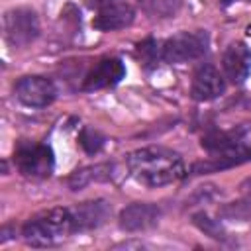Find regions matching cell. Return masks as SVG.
<instances>
[{
	"label": "cell",
	"mask_w": 251,
	"mask_h": 251,
	"mask_svg": "<svg viewBox=\"0 0 251 251\" xmlns=\"http://www.w3.org/2000/svg\"><path fill=\"white\" fill-rule=\"evenodd\" d=\"M126 165L129 175L149 188L176 182L186 173L182 157L176 151L161 145H149L131 151L126 157Z\"/></svg>",
	"instance_id": "obj_1"
},
{
	"label": "cell",
	"mask_w": 251,
	"mask_h": 251,
	"mask_svg": "<svg viewBox=\"0 0 251 251\" xmlns=\"http://www.w3.org/2000/svg\"><path fill=\"white\" fill-rule=\"evenodd\" d=\"M202 147L208 151L210 161L196 163L192 167L194 175L214 173L218 169L247 163L251 161V129L233 127L227 131H210L202 137Z\"/></svg>",
	"instance_id": "obj_2"
},
{
	"label": "cell",
	"mask_w": 251,
	"mask_h": 251,
	"mask_svg": "<svg viewBox=\"0 0 251 251\" xmlns=\"http://www.w3.org/2000/svg\"><path fill=\"white\" fill-rule=\"evenodd\" d=\"M73 229L71 208H51L29 218L22 227V237L31 247H51L67 239Z\"/></svg>",
	"instance_id": "obj_3"
},
{
	"label": "cell",
	"mask_w": 251,
	"mask_h": 251,
	"mask_svg": "<svg viewBox=\"0 0 251 251\" xmlns=\"http://www.w3.org/2000/svg\"><path fill=\"white\" fill-rule=\"evenodd\" d=\"M208 47H210V37L206 31L202 29L180 31L163 43V61L169 65L196 61L206 55Z\"/></svg>",
	"instance_id": "obj_4"
},
{
	"label": "cell",
	"mask_w": 251,
	"mask_h": 251,
	"mask_svg": "<svg viewBox=\"0 0 251 251\" xmlns=\"http://www.w3.org/2000/svg\"><path fill=\"white\" fill-rule=\"evenodd\" d=\"M14 165L24 176L45 178L53 173V149L45 143H33L24 139L14 149Z\"/></svg>",
	"instance_id": "obj_5"
},
{
	"label": "cell",
	"mask_w": 251,
	"mask_h": 251,
	"mask_svg": "<svg viewBox=\"0 0 251 251\" xmlns=\"http://www.w3.org/2000/svg\"><path fill=\"white\" fill-rule=\"evenodd\" d=\"M39 37V18L31 8H12L4 14V39L14 49H24Z\"/></svg>",
	"instance_id": "obj_6"
},
{
	"label": "cell",
	"mask_w": 251,
	"mask_h": 251,
	"mask_svg": "<svg viewBox=\"0 0 251 251\" xmlns=\"http://www.w3.org/2000/svg\"><path fill=\"white\" fill-rule=\"evenodd\" d=\"M88 6L96 10L92 25L100 31H114L127 27L135 12L126 0H88Z\"/></svg>",
	"instance_id": "obj_7"
},
{
	"label": "cell",
	"mask_w": 251,
	"mask_h": 251,
	"mask_svg": "<svg viewBox=\"0 0 251 251\" xmlns=\"http://www.w3.org/2000/svg\"><path fill=\"white\" fill-rule=\"evenodd\" d=\"M14 92H16V98L29 108H45L57 96L55 84L47 76H39V75L22 76L16 82Z\"/></svg>",
	"instance_id": "obj_8"
},
{
	"label": "cell",
	"mask_w": 251,
	"mask_h": 251,
	"mask_svg": "<svg viewBox=\"0 0 251 251\" xmlns=\"http://www.w3.org/2000/svg\"><path fill=\"white\" fill-rule=\"evenodd\" d=\"M126 76V67L118 57H106L100 59L90 73L84 76L82 90L92 92V90H102L108 86H116L122 78Z\"/></svg>",
	"instance_id": "obj_9"
},
{
	"label": "cell",
	"mask_w": 251,
	"mask_h": 251,
	"mask_svg": "<svg viewBox=\"0 0 251 251\" xmlns=\"http://www.w3.org/2000/svg\"><path fill=\"white\" fill-rule=\"evenodd\" d=\"M226 90V80L220 75V71L214 65H200L192 76L190 94L198 102H210L218 96H222Z\"/></svg>",
	"instance_id": "obj_10"
},
{
	"label": "cell",
	"mask_w": 251,
	"mask_h": 251,
	"mask_svg": "<svg viewBox=\"0 0 251 251\" xmlns=\"http://www.w3.org/2000/svg\"><path fill=\"white\" fill-rule=\"evenodd\" d=\"M226 78L231 84H243L251 73V49L243 41H233L222 57Z\"/></svg>",
	"instance_id": "obj_11"
},
{
	"label": "cell",
	"mask_w": 251,
	"mask_h": 251,
	"mask_svg": "<svg viewBox=\"0 0 251 251\" xmlns=\"http://www.w3.org/2000/svg\"><path fill=\"white\" fill-rule=\"evenodd\" d=\"M159 218H161V210L155 204L135 202V204L126 206L120 212V227L129 233L145 231V229H151L153 226H157Z\"/></svg>",
	"instance_id": "obj_12"
},
{
	"label": "cell",
	"mask_w": 251,
	"mask_h": 251,
	"mask_svg": "<svg viewBox=\"0 0 251 251\" xmlns=\"http://www.w3.org/2000/svg\"><path fill=\"white\" fill-rule=\"evenodd\" d=\"M73 214V229L75 231H88L100 227L112 214V206L106 200H90L80 202L71 208Z\"/></svg>",
	"instance_id": "obj_13"
},
{
	"label": "cell",
	"mask_w": 251,
	"mask_h": 251,
	"mask_svg": "<svg viewBox=\"0 0 251 251\" xmlns=\"http://www.w3.org/2000/svg\"><path fill=\"white\" fill-rule=\"evenodd\" d=\"M116 176V165L114 163H98L84 169L75 171L69 176V188L71 190H82L90 182H108Z\"/></svg>",
	"instance_id": "obj_14"
},
{
	"label": "cell",
	"mask_w": 251,
	"mask_h": 251,
	"mask_svg": "<svg viewBox=\"0 0 251 251\" xmlns=\"http://www.w3.org/2000/svg\"><path fill=\"white\" fill-rule=\"evenodd\" d=\"M135 55L141 63L143 69H155L159 65V59H163V45L153 39V37H147L143 39L141 43H137V49H135Z\"/></svg>",
	"instance_id": "obj_15"
},
{
	"label": "cell",
	"mask_w": 251,
	"mask_h": 251,
	"mask_svg": "<svg viewBox=\"0 0 251 251\" xmlns=\"http://www.w3.org/2000/svg\"><path fill=\"white\" fill-rule=\"evenodd\" d=\"M141 8L151 18H171L178 12L180 0H141Z\"/></svg>",
	"instance_id": "obj_16"
},
{
	"label": "cell",
	"mask_w": 251,
	"mask_h": 251,
	"mask_svg": "<svg viewBox=\"0 0 251 251\" xmlns=\"http://www.w3.org/2000/svg\"><path fill=\"white\" fill-rule=\"evenodd\" d=\"M220 214L227 220H249L251 218V198H243V200H235V202H227L226 206L220 208Z\"/></svg>",
	"instance_id": "obj_17"
},
{
	"label": "cell",
	"mask_w": 251,
	"mask_h": 251,
	"mask_svg": "<svg viewBox=\"0 0 251 251\" xmlns=\"http://www.w3.org/2000/svg\"><path fill=\"white\" fill-rule=\"evenodd\" d=\"M78 143H80V147H82L88 155H94V153H98V151L104 147L106 137H104L100 131L92 129V127H84V129L80 131V135H78Z\"/></svg>",
	"instance_id": "obj_18"
},
{
	"label": "cell",
	"mask_w": 251,
	"mask_h": 251,
	"mask_svg": "<svg viewBox=\"0 0 251 251\" xmlns=\"http://www.w3.org/2000/svg\"><path fill=\"white\" fill-rule=\"evenodd\" d=\"M194 224H196L202 231H206L210 237H214V239H224V237H226V235H224V229H222V226H220V222L208 218L206 214H196V216H194Z\"/></svg>",
	"instance_id": "obj_19"
},
{
	"label": "cell",
	"mask_w": 251,
	"mask_h": 251,
	"mask_svg": "<svg viewBox=\"0 0 251 251\" xmlns=\"http://www.w3.org/2000/svg\"><path fill=\"white\" fill-rule=\"evenodd\" d=\"M241 190H243V194H247V196L251 198V176L241 182Z\"/></svg>",
	"instance_id": "obj_20"
},
{
	"label": "cell",
	"mask_w": 251,
	"mask_h": 251,
	"mask_svg": "<svg viewBox=\"0 0 251 251\" xmlns=\"http://www.w3.org/2000/svg\"><path fill=\"white\" fill-rule=\"evenodd\" d=\"M233 2H237V0H222V6H229ZM247 2H251V0H247Z\"/></svg>",
	"instance_id": "obj_21"
},
{
	"label": "cell",
	"mask_w": 251,
	"mask_h": 251,
	"mask_svg": "<svg viewBox=\"0 0 251 251\" xmlns=\"http://www.w3.org/2000/svg\"><path fill=\"white\" fill-rule=\"evenodd\" d=\"M247 33H249V35H251V24H249V25H247Z\"/></svg>",
	"instance_id": "obj_22"
}]
</instances>
